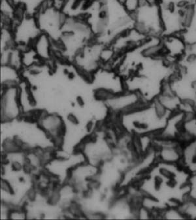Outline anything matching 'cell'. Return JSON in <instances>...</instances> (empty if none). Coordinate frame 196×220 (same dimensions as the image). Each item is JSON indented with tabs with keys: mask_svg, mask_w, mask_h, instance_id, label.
Here are the masks:
<instances>
[{
	"mask_svg": "<svg viewBox=\"0 0 196 220\" xmlns=\"http://www.w3.org/2000/svg\"><path fill=\"white\" fill-rule=\"evenodd\" d=\"M68 120L71 122H72L73 124H77L79 123L78 120H77V118L75 117V116H74L73 114H69L68 116Z\"/></svg>",
	"mask_w": 196,
	"mask_h": 220,
	"instance_id": "5",
	"label": "cell"
},
{
	"mask_svg": "<svg viewBox=\"0 0 196 220\" xmlns=\"http://www.w3.org/2000/svg\"><path fill=\"white\" fill-rule=\"evenodd\" d=\"M12 169L13 171H19L22 169V165L18 162H14L12 163Z\"/></svg>",
	"mask_w": 196,
	"mask_h": 220,
	"instance_id": "4",
	"label": "cell"
},
{
	"mask_svg": "<svg viewBox=\"0 0 196 220\" xmlns=\"http://www.w3.org/2000/svg\"><path fill=\"white\" fill-rule=\"evenodd\" d=\"M186 60L190 64H194L196 62V54L193 52H189L186 56Z\"/></svg>",
	"mask_w": 196,
	"mask_h": 220,
	"instance_id": "2",
	"label": "cell"
},
{
	"mask_svg": "<svg viewBox=\"0 0 196 220\" xmlns=\"http://www.w3.org/2000/svg\"><path fill=\"white\" fill-rule=\"evenodd\" d=\"M77 101H78L79 103L80 104V105H82V104H84V102H83V100L81 99V97H78V99H77Z\"/></svg>",
	"mask_w": 196,
	"mask_h": 220,
	"instance_id": "6",
	"label": "cell"
},
{
	"mask_svg": "<svg viewBox=\"0 0 196 220\" xmlns=\"http://www.w3.org/2000/svg\"><path fill=\"white\" fill-rule=\"evenodd\" d=\"M1 186H2V189L3 190L6 191H7V192H8L9 193H11V194L13 193V190L12 187L11 186V185H10L9 183L7 182V181L2 180Z\"/></svg>",
	"mask_w": 196,
	"mask_h": 220,
	"instance_id": "3",
	"label": "cell"
},
{
	"mask_svg": "<svg viewBox=\"0 0 196 220\" xmlns=\"http://www.w3.org/2000/svg\"><path fill=\"white\" fill-rule=\"evenodd\" d=\"M123 5L126 11L132 15L140 7V0H126Z\"/></svg>",
	"mask_w": 196,
	"mask_h": 220,
	"instance_id": "1",
	"label": "cell"
}]
</instances>
